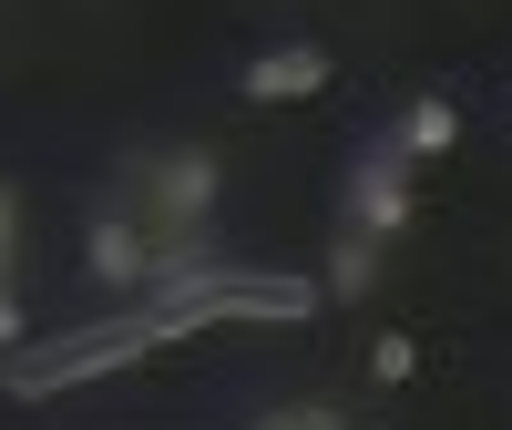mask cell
<instances>
[{
    "instance_id": "cell-3",
    "label": "cell",
    "mask_w": 512,
    "mask_h": 430,
    "mask_svg": "<svg viewBox=\"0 0 512 430\" xmlns=\"http://www.w3.org/2000/svg\"><path fill=\"white\" fill-rule=\"evenodd\" d=\"M82 277L113 287V297H144L154 287V236L123 205H93V215H82Z\"/></svg>"
},
{
    "instance_id": "cell-6",
    "label": "cell",
    "mask_w": 512,
    "mask_h": 430,
    "mask_svg": "<svg viewBox=\"0 0 512 430\" xmlns=\"http://www.w3.org/2000/svg\"><path fill=\"white\" fill-rule=\"evenodd\" d=\"M318 287H328V308H359V297L379 287V236H359V226H338V246H328V267H318Z\"/></svg>"
},
{
    "instance_id": "cell-1",
    "label": "cell",
    "mask_w": 512,
    "mask_h": 430,
    "mask_svg": "<svg viewBox=\"0 0 512 430\" xmlns=\"http://www.w3.org/2000/svg\"><path fill=\"white\" fill-rule=\"evenodd\" d=\"M195 318L185 308H164V297H144L134 318H103V328H72L62 349H41V359H0V390L11 400H62V390H82V379H113V369H134L144 349H164V338H185Z\"/></svg>"
},
{
    "instance_id": "cell-9",
    "label": "cell",
    "mask_w": 512,
    "mask_h": 430,
    "mask_svg": "<svg viewBox=\"0 0 512 430\" xmlns=\"http://www.w3.org/2000/svg\"><path fill=\"white\" fill-rule=\"evenodd\" d=\"M21 338H31V308H21V297H11V287H0V359H11V349H21Z\"/></svg>"
},
{
    "instance_id": "cell-5",
    "label": "cell",
    "mask_w": 512,
    "mask_h": 430,
    "mask_svg": "<svg viewBox=\"0 0 512 430\" xmlns=\"http://www.w3.org/2000/svg\"><path fill=\"white\" fill-rule=\"evenodd\" d=\"M390 144H400L410 164H431V154H451V144H461V103H451V93H410V103L390 113Z\"/></svg>"
},
{
    "instance_id": "cell-7",
    "label": "cell",
    "mask_w": 512,
    "mask_h": 430,
    "mask_svg": "<svg viewBox=\"0 0 512 430\" xmlns=\"http://www.w3.org/2000/svg\"><path fill=\"white\" fill-rule=\"evenodd\" d=\"M369 379H390V390H400V379H420V338L379 328V338H369Z\"/></svg>"
},
{
    "instance_id": "cell-8",
    "label": "cell",
    "mask_w": 512,
    "mask_h": 430,
    "mask_svg": "<svg viewBox=\"0 0 512 430\" xmlns=\"http://www.w3.org/2000/svg\"><path fill=\"white\" fill-rule=\"evenodd\" d=\"M21 277V185L0 175V287Z\"/></svg>"
},
{
    "instance_id": "cell-2",
    "label": "cell",
    "mask_w": 512,
    "mask_h": 430,
    "mask_svg": "<svg viewBox=\"0 0 512 430\" xmlns=\"http://www.w3.org/2000/svg\"><path fill=\"white\" fill-rule=\"evenodd\" d=\"M410 215H420V185H410V154H400L390 134H379V144H369V154L349 164V226L390 246V236L410 226Z\"/></svg>"
},
{
    "instance_id": "cell-4",
    "label": "cell",
    "mask_w": 512,
    "mask_h": 430,
    "mask_svg": "<svg viewBox=\"0 0 512 430\" xmlns=\"http://www.w3.org/2000/svg\"><path fill=\"white\" fill-rule=\"evenodd\" d=\"M328 82H338V62L318 52V41H277V52H256L236 72V93L246 103H308V93H328Z\"/></svg>"
}]
</instances>
